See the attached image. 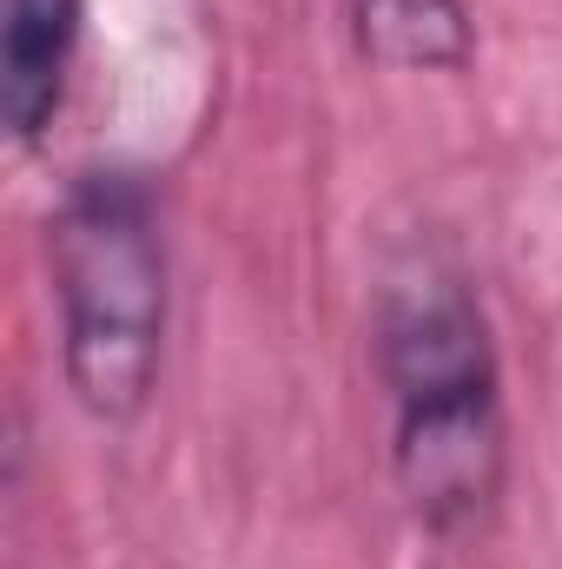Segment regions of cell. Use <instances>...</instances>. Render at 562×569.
<instances>
[{
    "label": "cell",
    "mask_w": 562,
    "mask_h": 569,
    "mask_svg": "<svg viewBox=\"0 0 562 569\" xmlns=\"http://www.w3.org/2000/svg\"><path fill=\"white\" fill-rule=\"evenodd\" d=\"M80 47V0H7L0 27V113L20 146H40L60 100L67 67Z\"/></svg>",
    "instance_id": "obj_3"
},
{
    "label": "cell",
    "mask_w": 562,
    "mask_h": 569,
    "mask_svg": "<svg viewBox=\"0 0 562 569\" xmlns=\"http://www.w3.org/2000/svg\"><path fill=\"white\" fill-rule=\"evenodd\" d=\"M364 60L398 73H456L476 53L470 0H344Z\"/></svg>",
    "instance_id": "obj_4"
},
{
    "label": "cell",
    "mask_w": 562,
    "mask_h": 569,
    "mask_svg": "<svg viewBox=\"0 0 562 569\" xmlns=\"http://www.w3.org/2000/svg\"><path fill=\"white\" fill-rule=\"evenodd\" d=\"M47 259L80 411L100 425L140 418L165 351V239L152 186L120 166L80 172L53 212Z\"/></svg>",
    "instance_id": "obj_2"
},
{
    "label": "cell",
    "mask_w": 562,
    "mask_h": 569,
    "mask_svg": "<svg viewBox=\"0 0 562 569\" xmlns=\"http://www.w3.org/2000/svg\"><path fill=\"white\" fill-rule=\"evenodd\" d=\"M378 371L398 411V483L430 530L476 523L503 490V398L483 305L443 259L378 291Z\"/></svg>",
    "instance_id": "obj_1"
}]
</instances>
